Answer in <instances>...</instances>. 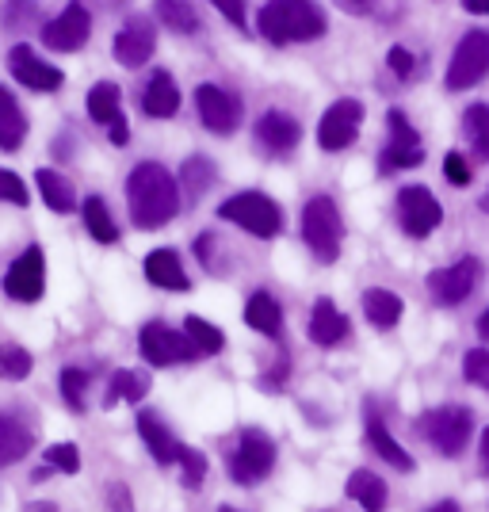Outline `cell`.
<instances>
[{
    "label": "cell",
    "mask_w": 489,
    "mask_h": 512,
    "mask_svg": "<svg viewBox=\"0 0 489 512\" xmlns=\"http://www.w3.org/2000/svg\"><path fill=\"white\" fill-rule=\"evenodd\" d=\"M211 4L226 16V20L234 23V27L245 31V0H211Z\"/></svg>",
    "instance_id": "46"
},
{
    "label": "cell",
    "mask_w": 489,
    "mask_h": 512,
    "mask_svg": "<svg viewBox=\"0 0 489 512\" xmlns=\"http://www.w3.org/2000/svg\"><path fill=\"white\" fill-rule=\"evenodd\" d=\"M344 490H348V497H352L363 512H383L386 509V482L375 474V470H352Z\"/></svg>",
    "instance_id": "25"
},
{
    "label": "cell",
    "mask_w": 489,
    "mask_h": 512,
    "mask_svg": "<svg viewBox=\"0 0 489 512\" xmlns=\"http://www.w3.org/2000/svg\"><path fill=\"white\" fill-rule=\"evenodd\" d=\"M153 50H157V27H153L146 16H130V20L119 27L115 43H111L115 62L127 65V69H142V65L153 58Z\"/></svg>",
    "instance_id": "15"
},
{
    "label": "cell",
    "mask_w": 489,
    "mask_h": 512,
    "mask_svg": "<svg viewBox=\"0 0 489 512\" xmlns=\"http://www.w3.org/2000/svg\"><path fill=\"white\" fill-rule=\"evenodd\" d=\"M23 512H58V509H54L50 501H39V505H27V509H23Z\"/></svg>",
    "instance_id": "53"
},
{
    "label": "cell",
    "mask_w": 489,
    "mask_h": 512,
    "mask_svg": "<svg viewBox=\"0 0 489 512\" xmlns=\"http://www.w3.org/2000/svg\"><path fill=\"white\" fill-rule=\"evenodd\" d=\"M256 142L268 153H276V157H287L302 142V127H298L295 115H287V111H264L256 119Z\"/></svg>",
    "instance_id": "18"
},
{
    "label": "cell",
    "mask_w": 489,
    "mask_h": 512,
    "mask_svg": "<svg viewBox=\"0 0 489 512\" xmlns=\"http://www.w3.org/2000/svg\"><path fill=\"white\" fill-rule=\"evenodd\" d=\"M0 203H16V207L27 203V184L12 169H0Z\"/></svg>",
    "instance_id": "42"
},
{
    "label": "cell",
    "mask_w": 489,
    "mask_h": 512,
    "mask_svg": "<svg viewBox=\"0 0 489 512\" xmlns=\"http://www.w3.org/2000/svg\"><path fill=\"white\" fill-rule=\"evenodd\" d=\"M146 394H149L146 371H127V367H123V371H115V375H111V390H107L104 406L111 409L119 398H123V402H142Z\"/></svg>",
    "instance_id": "32"
},
{
    "label": "cell",
    "mask_w": 489,
    "mask_h": 512,
    "mask_svg": "<svg viewBox=\"0 0 489 512\" xmlns=\"http://www.w3.org/2000/svg\"><path fill=\"white\" fill-rule=\"evenodd\" d=\"M348 337V318L337 310L333 299H318L314 310H310V341L321 344V348H333Z\"/></svg>",
    "instance_id": "21"
},
{
    "label": "cell",
    "mask_w": 489,
    "mask_h": 512,
    "mask_svg": "<svg viewBox=\"0 0 489 512\" xmlns=\"http://www.w3.org/2000/svg\"><path fill=\"white\" fill-rule=\"evenodd\" d=\"M46 463L62 474H77L81 470V455H77V444H54L46 448Z\"/></svg>",
    "instance_id": "41"
},
{
    "label": "cell",
    "mask_w": 489,
    "mask_h": 512,
    "mask_svg": "<svg viewBox=\"0 0 489 512\" xmlns=\"http://www.w3.org/2000/svg\"><path fill=\"white\" fill-rule=\"evenodd\" d=\"M386 65H390L398 77H413V69H417V58H413L405 46H390V54H386Z\"/></svg>",
    "instance_id": "44"
},
{
    "label": "cell",
    "mask_w": 489,
    "mask_h": 512,
    "mask_svg": "<svg viewBox=\"0 0 489 512\" xmlns=\"http://www.w3.org/2000/svg\"><path fill=\"white\" fill-rule=\"evenodd\" d=\"M92 35V16L85 12V4H69L58 20H50L43 27V43L50 50H81Z\"/></svg>",
    "instance_id": "17"
},
{
    "label": "cell",
    "mask_w": 489,
    "mask_h": 512,
    "mask_svg": "<svg viewBox=\"0 0 489 512\" xmlns=\"http://www.w3.org/2000/svg\"><path fill=\"white\" fill-rule=\"evenodd\" d=\"M138 436L146 440L149 455H153L161 467H172V463H180V455H184V444L172 436L169 425H165L157 413H138Z\"/></svg>",
    "instance_id": "19"
},
{
    "label": "cell",
    "mask_w": 489,
    "mask_h": 512,
    "mask_svg": "<svg viewBox=\"0 0 489 512\" xmlns=\"http://www.w3.org/2000/svg\"><path fill=\"white\" fill-rule=\"evenodd\" d=\"M428 512H459V505L455 501H440V505H432Z\"/></svg>",
    "instance_id": "52"
},
{
    "label": "cell",
    "mask_w": 489,
    "mask_h": 512,
    "mask_svg": "<svg viewBox=\"0 0 489 512\" xmlns=\"http://www.w3.org/2000/svg\"><path fill=\"white\" fill-rule=\"evenodd\" d=\"M8 69H12V77L20 81L23 88H31V92H58L65 85L62 69L58 65L43 62L31 46H12V54H8Z\"/></svg>",
    "instance_id": "16"
},
{
    "label": "cell",
    "mask_w": 489,
    "mask_h": 512,
    "mask_svg": "<svg viewBox=\"0 0 489 512\" xmlns=\"http://www.w3.org/2000/svg\"><path fill=\"white\" fill-rule=\"evenodd\" d=\"M363 314L375 329H394L402 321V299L386 287H367L363 291Z\"/></svg>",
    "instance_id": "27"
},
{
    "label": "cell",
    "mask_w": 489,
    "mask_h": 512,
    "mask_svg": "<svg viewBox=\"0 0 489 512\" xmlns=\"http://www.w3.org/2000/svg\"><path fill=\"white\" fill-rule=\"evenodd\" d=\"M386 127H390V142H386L383 157H379V169L394 172V169H417L425 161V146H421V134L413 130V123L405 119V111H390L386 115Z\"/></svg>",
    "instance_id": "9"
},
{
    "label": "cell",
    "mask_w": 489,
    "mask_h": 512,
    "mask_svg": "<svg viewBox=\"0 0 489 512\" xmlns=\"http://www.w3.org/2000/svg\"><path fill=\"white\" fill-rule=\"evenodd\" d=\"M256 27L272 46L314 43L325 35V12L314 0H268L256 16Z\"/></svg>",
    "instance_id": "2"
},
{
    "label": "cell",
    "mask_w": 489,
    "mask_h": 512,
    "mask_svg": "<svg viewBox=\"0 0 489 512\" xmlns=\"http://www.w3.org/2000/svg\"><path fill=\"white\" fill-rule=\"evenodd\" d=\"M107 501H111V512H134V505H130V493H127V486H111L107 490Z\"/></svg>",
    "instance_id": "47"
},
{
    "label": "cell",
    "mask_w": 489,
    "mask_h": 512,
    "mask_svg": "<svg viewBox=\"0 0 489 512\" xmlns=\"http://www.w3.org/2000/svg\"><path fill=\"white\" fill-rule=\"evenodd\" d=\"M218 218L234 222L241 230H249L253 237H276L283 230V211H279L276 199H268L264 192H241L230 195L222 207H218Z\"/></svg>",
    "instance_id": "5"
},
{
    "label": "cell",
    "mask_w": 489,
    "mask_h": 512,
    "mask_svg": "<svg viewBox=\"0 0 489 512\" xmlns=\"http://www.w3.org/2000/svg\"><path fill=\"white\" fill-rule=\"evenodd\" d=\"M463 130H467L474 153L489 161V104H474L463 111Z\"/></svg>",
    "instance_id": "35"
},
{
    "label": "cell",
    "mask_w": 489,
    "mask_h": 512,
    "mask_svg": "<svg viewBox=\"0 0 489 512\" xmlns=\"http://www.w3.org/2000/svg\"><path fill=\"white\" fill-rule=\"evenodd\" d=\"M302 241L310 245V253L318 256L321 264H333V260L341 256L344 218L329 195H314V199L302 207Z\"/></svg>",
    "instance_id": "3"
},
{
    "label": "cell",
    "mask_w": 489,
    "mask_h": 512,
    "mask_svg": "<svg viewBox=\"0 0 489 512\" xmlns=\"http://www.w3.org/2000/svg\"><path fill=\"white\" fill-rule=\"evenodd\" d=\"M180 180H184V203L203 199V192L214 184V161H207V157H188L184 169H180Z\"/></svg>",
    "instance_id": "34"
},
{
    "label": "cell",
    "mask_w": 489,
    "mask_h": 512,
    "mask_svg": "<svg viewBox=\"0 0 489 512\" xmlns=\"http://www.w3.org/2000/svg\"><path fill=\"white\" fill-rule=\"evenodd\" d=\"M184 333L192 337V344L203 352V356H214V352H222V348H226L222 329H218V325H211L207 318H195V314H188V318H184Z\"/></svg>",
    "instance_id": "36"
},
{
    "label": "cell",
    "mask_w": 489,
    "mask_h": 512,
    "mask_svg": "<svg viewBox=\"0 0 489 512\" xmlns=\"http://www.w3.org/2000/svg\"><path fill=\"white\" fill-rule=\"evenodd\" d=\"M203 478H207V455L199 448H184L180 455V482H184V490H199L203 486Z\"/></svg>",
    "instance_id": "39"
},
{
    "label": "cell",
    "mask_w": 489,
    "mask_h": 512,
    "mask_svg": "<svg viewBox=\"0 0 489 512\" xmlns=\"http://www.w3.org/2000/svg\"><path fill=\"white\" fill-rule=\"evenodd\" d=\"M111 142H115V146H127V138H130V127H127V119H123V115H119V119H115V123H111Z\"/></svg>",
    "instance_id": "48"
},
{
    "label": "cell",
    "mask_w": 489,
    "mask_h": 512,
    "mask_svg": "<svg viewBox=\"0 0 489 512\" xmlns=\"http://www.w3.org/2000/svg\"><path fill=\"white\" fill-rule=\"evenodd\" d=\"M31 367H35V360H31L27 348H20V344H0V379L20 383V379L31 375Z\"/></svg>",
    "instance_id": "37"
},
{
    "label": "cell",
    "mask_w": 489,
    "mask_h": 512,
    "mask_svg": "<svg viewBox=\"0 0 489 512\" xmlns=\"http://www.w3.org/2000/svg\"><path fill=\"white\" fill-rule=\"evenodd\" d=\"M375 0H341V8L344 12H367Z\"/></svg>",
    "instance_id": "51"
},
{
    "label": "cell",
    "mask_w": 489,
    "mask_h": 512,
    "mask_svg": "<svg viewBox=\"0 0 489 512\" xmlns=\"http://www.w3.org/2000/svg\"><path fill=\"white\" fill-rule=\"evenodd\" d=\"M153 12H157V20L165 23L169 31H176V35H195V31H199V12H195L192 0H157Z\"/></svg>",
    "instance_id": "30"
},
{
    "label": "cell",
    "mask_w": 489,
    "mask_h": 512,
    "mask_svg": "<svg viewBox=\"0 0 489 512\" xmlns=\"http://www.w3.org/2000/svg\"><path fill=\"white\" fill-rule=\"evenodd\" d=\"M46 291V256L39 245H31V249H23L16 256V264L4 272V295L12 302H39Z\"/></svg>",
    "instance_id": "10"
},
{
    "label": "cell",
    "mask_w": 489,
    "mask_h": 512,
    "mask_svg": "<svg viewBox=\"0 0 489 512\" xmlns=\"http://www.w3.org/2000/svg\"><path fill=\"white\" fill-rule=\"evenodd\" d=\"M444 176L455 184V188H467L474 172H470V165H467V157H463V153H447V157H444Z\"/></svg>",
    "instance_id": "43"
},
{
    "label": "cell",
    "mask_w": 489,
    "mask_h": 512,
    "mask_svg": "<svg viewBox=\"0 0 489 512\" xmlns=\"http://www.w3.org/2000/svg\"><path fill=\"white\" fill-rule=\"evenodd\" d=\"M138 348H142V360L149 367H176V363H192L195 356H203L188 333L172 329L165 321H149L138 333Z\"/></svg>",
    "instance_id": "7"
},
{
    "label": "cell",
    "mask_w": 489,
    "mask_h": 512,
    "mask_svg": "<svg viewBox=\"0 0 489 512\" xmlns=\"http://www.w3.org/2000/svg\"><path fill=\"white\" fill-rule=\"evenodd\" d=\"M81 214H85V230L100 245H111V241H119V226H115V218H111V211H107V203L100 199V195H88L85 207H81Z\"/></svg>",
    "instance_id": "31"
},
{
    "label": "cell",
    "mask_w": 489,
    "mask_h": 512,
    "mask_svg": "<svg viewBox=\"0 0 489 512\" xmlns=\"http://www.w3.org/2000/svg\"><path fill=\"white\" fill-rule=\"evenodd\" d=\"M146 279L153 287H165V291H188L192 287V279L184 272L180 256L172 253V249H153L146 256Z\"/></svg>",
    "instance_id": "24"
},
{
    "label": "cell",
    "mask_w": 489,
    "mask_h": 512,
    "mask_svg": "<svg viewBox=\"0 0 489 512\" xmlns=\"http://www.w3.org/2000/svg\"><path fill=\"white\" fill-rule=\"evenodd\" d=\"M463 8L474 16H489V0H463Z\"/></svg>",
    "instance_id": "50"
},
{
    "label": "cell",
    "mask_w": 489,
    "mask_h": 512,
    "mask_svg": "<svg viewBox=\"0 0 489 512\" xmlns=\"http://www.w3.org/2000/svg\"><path fill=\"white\" fill-rule=\"evenodd\" d=\"M363 127V104L360 100H337L329 104V111L318 123V146L325 153H341L356 142V134Z\"/></svg>",
    "instance_id": "11"
},
{
    "label": "cell",
    "mask_w": 489,
    "mask_h": 512,
    "mask_svg": "<svg viewBox=\"0 0 489 512\" xmlns=\"http://www.w3.org/2000/svg\"><path fill=\"white\" fill-rule=\"evenodd\" d=\"M35 180H39V192H43L46 207L58 214H73L77 211V192H73V184L65 180L62 172L54 169H39L35 172Z\"/></svg>",
    "instance_id": "29"
},
{
    "label": "cell",
    "mask_w": 489,
    "mask_h": 512,
    "mask_svg": "<svg viewBox=\"0 0 489 512\" xmlns=\"http://www.w3.org/2000/svg\"><path fill=\"white\" fill-rule=\"evenodd\" d=\"M100 4H104V8H115V4H123V0H100Z\"/></svg>",
    "instance_id": "55"
},
{
    "label": "cell",
    "mask_w": 489,
    "mask_h": 512,
    "mask_svg": "<svg viewBox=\"0 0 489 512\" xmlns=\"http://www.w3.org/2000/svg\"><path fill=\"white\" fill-rule=\"evenodd\" d=\"M276 467V440L260 428H241L237 448L230 451V478L237 486H256Z\"/></svg>",
    "instance_id": "6"
},
{
    "label": "cell",
    "mask_w": 489,
    "mask_h": 512,
    "mask_svg": "<svg viewBox=\"0 0 489 512\" xmlns=\"http://www.w3.org/2000/svg\"><path fill=\"white\" fill-rule=\"evenodd\" d=\"M58 390H62L65 406L73 409V413H81V409H85L88 371H81V367H65L62 375H58Z\"/></svg>",
    "instance_id": "38"
},
{
    "label": "cell",
    "mask_w": 489,
    "mask_h": 512,
    "mask_svg": "<svg viewBox=\"0 0 489 512\" xmlns=\"http://www.w3.org/2000/svg\"><path fill=\"white\" fill-rule=\"evenodd\" d=\"M245 321L260 337H279L283 333V310L268 291H256L253 299L245 302Z\"/></svg>",
    "instance_id": "28"
},
{
    "label": "cell",
    "mask_w": 489,
    "mask_h": 512,
    "mask_svg": "<svg viewBox=\"0 0 489 512\" xmlns=\"http://www.w3.org/2000/svg\"><path fill=\"white\" fill-rule=\"evenodd\" d=\"M489 73V31H467L455 54H451V65H447V81L444 85L451 92H463V88H474L482 77Z\"/></svg>",
    "instance_id": "8"
},
{
    "label": "cell",
    "mask_w": 489,
    "mask_h": 512,
    "mask_svg": "<svg viewBox=\"0 0 489 512\" xmlns=\"http://www.w3.org/2000/svg\"><path fill=\"white\" fill-rule=\"evenodd\" d=\"M417 432H421V436H425L428 444L440 451V455L455 459V455H463L470 432H474V413H470L467 406L428 409L425 417L417 421Z\"/></svg>",
    "instance_id": "4"
},
{
    "label": "cell",
    "mask_w": 489,
    "mask_h": 512,
    "mask_svg": "<svg viewBox=\"0 0 489 512\" xmlns=\"http://www.w3.org/2000/svg\"><path fill=\"white\" fill-rule=\"evenodd\" d=\"M398 222L409 237H428L440 222H444V207L436 203V195L421 188V184H409L398 192Z\"/></svg>",
    "instance_id": "12"
},
{
    "label": "cell",
    "mask_w": 489,
    "mask_h": 512,
    "mask_svg": "<svg viewBox=\"0 0 489 512\" xmlns=\"http://www.w3.org/2000/svg\"><path fill=\"white\" fill-rule=\"evenodd\" d=\"M85 107H88V115H92V123L111 127V123L119 119V85H111V81L92 85L85 96Z\"/></svg>",
    "instance_id": "33"
},
{
    "label": "cell",
    "mask_w": 489,
    "mask_h": 512,
    "mask_svg": "<svg viewBox=\"0 0 489 512\" xmlns=\"http://www.w3.org/2000/svg\"><path fill=\"white\" fill-rule=\"evenodd\" d=\"M27 138V115L8 88H0V150L16 153Z\"/></svg>",
    "instance_id": "26"
},
{
    "label": "cell",
    "mask_w": 489,
    "mask_h": 512,
    "mask_svg": "<svg viewBox=\"0 0 489 512\" xmlns=\"http://www.w3.org/2000/svg\"><path fill=\"white\" fill-rule=\"evenodd\" d=\"M31 16H35V0H8V12H4L8 27H23L20 20H31Z\"/></svg>",
    "instance_id": "45"
},
{
    "label": "cell",
    "mask_w": 489,
    "mask_h": 512,
    "mask_svg": "<svg viewBox=\"0 0 489 512\" xmlns=\"http://www.w3.org/2000/svg\"><path fill=\"white\" fill-rule=\"evenodd\" d=\"M218 512H237V509H230V505H222V509H218Z\"/></svg>",
    "instance_id": "57"
},
{
    "label": "cell",
    "mask_w": 489,
    "mask_h": 512,
    "mask_svg": "<svg viewBox=\"0 0 489 512\" xmlns=\"http://www.w3.org/2000/svg\"><path fill=\"white\" fill-rule=\"evenodd\" d=\"M367 444H371V451L379 455V459H386L394 470H402V474H409L413 470V455L390 436V428H386V421L375 413V409L367 406Z\"/></svg>",
    "instance_id": "20"
},
{
    "label": "cell",
    "mask_w": 489,
    "mask_h": 512,
    "mask_svg": "<svg viewBox=\"0 0 489 512\" xmlns=\"http://www.w3.org/2000/svg\"><path fill=\"white\" fill-rule=\"evenodd\" d=\"M478 333H482V337L489 341V310L482 314V318H478Z\"/></svg>",
    "instance_id": "54"
},
{
    "label": "cell",
    "mask_w": 489,
    "mask_h": 512,
    "mask_svg": "<svg viewBox=\"0 0 489 512\" xmlns=\"http://www.w3.org/2000/svg\"><path fill=\"white\" fill-rule=\"evenodd\" d=\"M195 107H199V119L211 134H234L241 127V100L234 92L218 85H199L195 88Z\"/></svg>",
    "instance_id": "14"
},
{
    "label": "cell",
    "mask_w": 489,
    "mask_h": 512,
    "mask_svg": "<svg viewBox=\"0 0 489 512\" xmlns=\"http://www.w3.org/2000/svg\"><path fill=\"white\" fill-rule=\"evenodd\" d=\"M127 203L138 230H161L180 214V184L165 165L142 161L127 176Z\"/></svg>",
    "instance_id": "1"
},
{
    "label": "cell",
    "mask_w": 489,
    "mask_h": 512,
    "mask_svg": "<svg viewBox=\"0 0 489 512\" xmlns=\"http://www.w3.org/2000/svg\"><path fill=\"white\" fill-rule=\"evenodd\" d=\"M482 279V260L478 256H463L459 264L440 268L428 276V295L436 306H459L474 291V283Z\"/></svg>",
    "instance_id": "13"
},
{
    "label": "cell",
    "mask_w": 489,
    "mask_h": 512,
    "mask_svg": "<svg viewBox=\"0 0 489 512\" xmlns=\"http://www.w3.org/2000/svg\"><path fill=\"white\" fill-rule=\"evenodd\" d=\"M482 211H486V214H489V192H486V195H482Z\"/></svg>",
    "instance_id": "56"
},
{
    "label": "cell",
    "mask_w": 489,
    "mask_h": 512,
    "mask_svg": "<svg viewBox=\"0 0 489 512\" xmlns=\"http://www.w3.org/2000/svg\"><path fill=\"white\" fill-rule=\"evenodd\" d=\"M478 459H482V474H489V428L482 432V444H478Z\"/></svg>",
    "instance_id": "49"
},
{
    "label": "cell",
    "mask_w": 489,
    "mask_h": 512,
    "mask_svg": "<svg viewBox=\"0 0 489 512\" xmlns=\"http://www.w3.org/2000/svg\"><path fill=\"white\" fill-rule=\"evenodd\" d=\"M176 107H180V88L172 81V73L157 69L146 81V92H142V111L149 119H172Z\"/></svg>",
    "instance_id": "22"
},
{
    "label": "cell",
    "mask_w": 489,
    "mask_h": 512,
    "mask_svg": "<svg viewBox=\"0 0 489 512\" xmlns=\"http://www.w3.org/2000/svg\"><path fill=\"white\" fill-rule=\"evenodd\" d=\"M463 375H467V383L489 390V352L486 348H470L467 356H463Z\"/></svg>",
    "instance_id": "40"
},
{
    "label": "cell",
    "mask_w": 489,
    "mask_h": 512,
    "mask_svg": "<svg viewBox=\"0 0 489 512\" xmlns=\"http://www.w3.org/2000/svg\"><path fill=\"white\" fill-rule=\"evenodd\" d=\"M31 448H35V428L23 425L12 413H0V467H12V463L27 459Z\"/></svg>",
    "instance_id": "23"
}]
</instances>
